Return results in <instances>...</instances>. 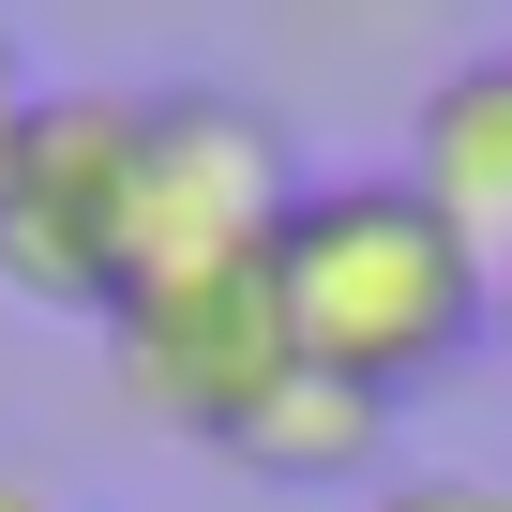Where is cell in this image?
Listing matches in <instances>:
<instances>
[{"label":"cell","instance_id":"1","mask_svg":"<svg viewBox=\"0 0 512 512\" xmlns=\"http://www.w3.org/2000/svg\"><path fill=\"white\" fill-rule=\"evenodd\" d=\"M272 302H287V347L377 407H407L422 377H452L482 332H497V272L422 211V181H302L287 241H272Z\"/></svg>","mask_w":512,"mask_h":512},{"label":"cell","instance_id":"2","mask_svg":"<svg viewBox=\"0 0 512 512\" xmlns=\"http://www.w3.org/2000/svg\"><path fill=\"white\" fill-rule=\"evenodd\" d=\"M302 211L287 121L241 91H136V181H121V302L272 272V241Z\"/></svg>","mask_w":512,"mask_h":512},{"label":"cell","instance_id":"3","mask_svg":"<svg viewBox=\"0 0 512 512\" xmlns=\"http://www.w3.org/2000/svg\"><path fill=\"white\" fill-rule=\"evenodd\" d=\"M121 181H136V91H46L0 181V287L46 317H121Z\"/></svg>","mask_w":512,"mask_h":512},{"label":"cell","instance_id":"4","mask_svg":"<svg viewBox=\"0 0 512 512\" xmlns=\"http://www.w3.org/2000/svg\"><path fill=\"white\" fill-rule=\"evenodd\" d=\"M106 362H121V392H136L166 437H211V452H226L256 407H272L287 377H302L272 272H226V287H166V302H121V317H106Z\"/></svg>","mask_w":512,"mask_h":512},{"label":"cell","instance_id":"5","mask_svg":"<svg viewBox=\"0 0 512 512\" xmlns=\"http://www.w3.org/2000/svg\"><path fill=\"white\" fill-rule=\"evenodd\" d=\"M407 181L422 211L512 287V61H452L422 106H407Z\"/></svg>","mask_w":512,"mask_h":512},{"label":"cell","instance_id":"6","mask_svg":"<svg viewBox=\"0 0 512 512\" xmlns=\"http://www.w3.org/2000/svg\"><path fill=\"white\" fill-rule=\"evenodd\" d=\"M226 452H241L256 482H302V497H347V482H377V452H392V407L302 362V377H287L272 407H256V422H241Z\"/></svg>","mask_w":512,"mask_h":512},{"label":"cell","instance_id":"7","mask_svg":"<svg viewBox=\"0 0 512 512\" xmlns=\"http://www.w3.org/2000/svg\"><path fill=\"white\" fill-rule=\"evenodd\" d=\"M362 512H512V482H482V467H407V482H377Z\"/></svg>","mask_w":512,"mask_h":512},{"label":"cell","instance_id":"8","mask_svg":"<svg viewBox=\"0 0 512 512\" xmlns=\"http://www.w3.org/2000/svg\"><path fill=\"white\" fill-rule=\"evenodd\" d=\"M31 106H46V91H31V61H16V31H0V181H16V136H31Z\"/></svg>","mask_w":512,"mask_h":512},{"label":"cell","instance_id":"9","mask_svg":"<svg viewBox=\"0 0 512 512\" xmlns=\"http://www.w3.org/2000/svg\"><path fill=\"white\" fill-rule=\"evenodd\" d=\"M0 512H61V482H46V467H16V452H0Z\"/></svg>","mask_w":512,"mask_h":512},{"label":"cell","instance_id":"10","mask_svg":"<svg viewBox=\"0 0 512 512\" xmlns=\"http://www.w3.org/2000/svg\"><path fill=\"white\" fill-rule=\"evenodd\" d=\"M497 347H512V287H497Z\"/></svg>","mask_w":512,"mask_h":512}]
</instances>
